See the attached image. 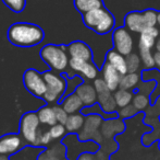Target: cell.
Listing matches in <instances>:
<instances>
[{"instance_id":"cell-1","label":"cell","mask_w":160,"mask_h":160,"mask_svg":"<svg viewBox=\"0 0 160 160\" xmlns=\"http://www.w3.org/2000/svg\"><path fill=\"white\" fill-rule=\"evenodd\" d=\"M45 33L40 26L33 23L19 22L14 23L8 30V40L18 47H33L44 41Z\"/></svg>"},{"instance_id":"cell-2","label":"cell","mask_w":160,"mask_h":160,"mask_svg":"<svg viewBox=\"0 0 160 160\" xmlns=\"http://www.w3.org/2000/svg\"><path fill=\"white\" fill-rule=\"evenodd\" d=\"M83 22L88 29L101 35L111 32L116 25V19L113 14L105 7L84 13Z\"/></svg>"},{"instance_id":"cell-3","label":"cell","mask_w":160,"mask_h":160,"mask_svg":"<svg viewBox=\"0 0 160 160\" xmlns=\"http://www.w3.org/2000/svg\"><path fill=\"white\" fill-rule=\"evenodd\" d=\"M39 56L50 69L63 73L69 67L70 56L65 45L47 44L42 47Z\"/></svg>"},{"instance_id":"cell-4","label":"cell","mask_w":160,"mask_h":160,"mask_svg":"<svg viewBox=\"0 0 160 160\" xmlns=\"http://www.w3.org/2000/svg\"><path fill=\"white\" fill-rule=\"evenodd\" d=\"M46 81L47 90L42 100L47 104H56L60 102L67 91V79L62 74L49 69L42 73Z\"/></svg>"},{"instance_id":"cell-5","label":"cell","mask_w":160,"mask_h":160,"mask_svg":"<svg viewBox=\"0 0 160 160\" xmlns=\"http://www.w3.org/2000/svg\"><path fill=\"white\" fill-rule=\"evenodd\" d=\"M42 124L38 119L37 112H26L22 115L19 123V133L28 146L37 147L38 135Z\"/></svg>"},{"instance_id":"cell-6","label":"cell","mask_w":160,"mask_h":160,"mask_svg":"<svg viewBox=\"0 0 160 160\" xmlns=\"http://www.w3.org/2000/svg\"><path fill=\"white\" fill-rule=\"evenodd\" d=\"M105 119L99 114L85 115V122L83 128L78 133V138L81 141H95L100 145L103 141V136L100 132V127Z\"/></svg>"},{"instance_id":"cell-7","label":"cell","mask_w":160,"mask_h":160,"mask_svg":"<svg viewBox=\"0 0 160 160\" xmlns=\"http://www.w3.org/2000/svg\"><path fill=\"white\" fill-rule=\"evenodd\" d=\"M23 86L31 94L38 99L44 98L47 90L44 75L34 68H28L24 71Z\"/></svg>"},{"instance_id":"cell-8","label":"cell","mask_w":160,"mask_h":160,"mask_svg":"<svg viewBox=\"0 0 160 160\" xmlns=\"http://www.w3.org/2000/svg\"><path fill=\"white\" fill-rule=\"evenodd\" d=\"M26 146L28 144L20 133H8L0 136V155L12 157Z\"/></svg>"},{"instance_id":"cell-9","label":"cell","mask_w":160,"mask_h":160,"mask_svg":"<svg viewBox=\"0 0 160 160\" xmlns=\"http://www.w3.org/2000/svg\"><path fill=\"white\" fill-rule=\"evenodd\" d=\"M112 43H113V48L122 55L128 56L133 53L134 41H133L130 31L125 26H120L113 30Z\"/></svg>"},{"instance_id":"cell-10","label":"cell","mask_w":160,"mask_h":160,"mask_svg":"<svg viewBox=\"0 0 160 160\" xmlns=\"http://www.w3.org/2000/svg\"><path fill=\"white\" fill-rule=\"evenodd\" d=\"M69 67L73 73H75V75H80L87 80H95L98 78L99 70L93 60L86 62L76 58H70Z\"/></svg>"},{"instance_id":"cell-11","label":"cell","mask_w":160,"mask_h":160,"mask_svg":"<svg viewBox=\"0 0 160 160\" xmlns=\"http://www.w3.org/2000/svg\"><path fill=\"white\" fill-rule=\"evenodd\" d=\"M124 120L120 118H111L106 119L102 122V125L100 127V132L105 139H113L114 136L121 134L125 130V123Z\"/></svg>"},{"instance_id":"cell-12","label":"cell","mask_w":160,"mask_h":160,"mask_svg":"<svg viewBox=\"0 0 160 160\" xmlns=\"http://www.w3.org/2000/svg\"><path fill=\"white\" fill-rule=\"evenodd\" d=\"M67 49L70 58H76L86 62L93 60V52L91 47L82 41H74L70 43L67 46Z\"/></svg>"},{"instance_id":"cell-13","label":"cell","mask_w":160,"mask_h":160,"mask_svg":"<svg viewBox=\"0 0 160 160\" xmlns=\"http://www.w3.org/2000/svg\"><path fill=\"white\" fill-rule=\"evenodd\" d=\"M101 76H102L103 80L106 81V83H107L108 88L112 92L117 91L120 88V81L121 78H122V75L108 62H105V64L102 65Z\"/></svg>"},{"instance_id":"cell-14","label":"cell","mask_w":160,"mask_h":160,"mask_svg":"<svg viewBox=\"0 0 160 160\" xmlns=\"http://www.w3.org/2000/svg\"><path fill=\"white\" fill-rule=\"evenodd\" d=\"M75 93L80 97L84 107H92L98 102V94L94 85L89 82H82L75 89Z\"/></svg>"},{"instance_id":"cell-15","label":"cell","mask_w":160,"mask_h":160,"mask_svg":"<svg viewBox=\"0 0 160 160\" xmlns=\"http://www.w3.org/2000/svg\"><path fill=\"white\" fill-rule=\"evenodd\" d=\"M67 159V147L63 143H56L48 146L44 152L37 156L36 160H65Z\"/></svg>"},{"instance_id":"cell-16","label":"cell","mask_w":160,"mask_h":160,"mask_svg":"<svg viewBox=\"0 0 160 160\" xmlns=\"http://www.w3.org/2000/svg\"><path fill=\"white\" fill-rule=\"evenodd\" d=\"M124 26L130 32L141 34L146 29L143 12H141V11H132V12H128L124 18Z\"/></svg>"},{"instance_id":"cell-17","label":"cell","mask_w":160,"mask_h":160,"mask_svg":"<svg viewBox=\"0 0 160 160\" xmlns=\"http://www.w3.org/2000/svg\"><path fill=\"white\" fill-rule=\"evenodd\" d=\"M98 103L100 105L101 110L106 114H114L117 113V105L114 94L111 90H107L105 92H101L98 94Z\"/></svg>"},{"instance_id":"cell-18","label":"cell","mask_w":160,"mask_h":160,"mask_svg":"<svg viewBox=\"0 0 160 160\" xmlns=\"http://www.w3.org/2000/svg\"><path fill=\"white\" fill-rule=\"evenodd\" d=\"M106 62H108L110 65H112L122 76L128 74L127 58H125L124 55L117 52L114 48L107 53V55H106Z\"/></svg>"},{"instance_id":"cell-19","label":"cell","mask_w":160,"mask_h":160,"mask_svg":"<svg viewBox=\"0 0 160 160\" xmlns=\"http://www.w3.org/2000/svg\"><path fill=\"white\" fill-rule=\"evenodd\" d=\"M60 104L62 105V108L68 112V114H74L81 112L84 108L82 100L80 99V97L73 92L71 94H68L67 97L62 98V100L60 101Z\"/></svg>"},{"instance_id":"cell-20","label":"cell","mask_w":160,"mask_h":160,"mask_svg":"<svg viewBox=\"0 0 160 160\" xmlns=\"http://www.w3.org/2000/svg\"><path fill=\"white\" fill-rule=\"evenodd\" d=\"M145 123L149 124L152 128L154 132L145 134L142 138V141L145 146H150L154 141L160 139V119L158 118H152V116H146Z\"/></svg>"},{"instance_id":"cell-21","label":"cell","mask_w":160,"mask_h":160,"mask_svg":"<svg viewBox=\"0 0 160 160\" xmlns=\"http://www.w3.org/2000/svg\"><path fill=\"white\" fill-rule=\"evenodd\" d=\"M37 115L38 119L40 121V124L44 126H53L55 124L58 123L57 118H56L55 109H53L52 104H46L44 107H42L40 109H38Z\"/></svg>"},{"instance_id":"cell-22","label":"cell","mask_w":160,"mask_h":160,"mask_svg":"<svg viewBox=\"0 0 160 160\" xmlns=\"http://www.w3.org/2000/svg\"><path fill=\"white\" fill-rule=\"evenodd\" d=\"M85 115L82 112H78L74 114H69L67 122H65V128L68 134H78L84 126Z\"/></svg>"},{"instance_id":"cell-23","label":"cell","mask_w":160,"mask_h":160,"mask_svg":"<svg viewBox=\"0 0 160 160\" xmlns=\"http://www.w3.org/2000/svg\"><path fill=\"white\" fill-rule=\"evenodd\" d=\"M142 76L138 73H128L122 76L120 81V88L125 90H134L137 89L138 85L141 83Z\"/></svg>"},{"instance_id":"cell-24","label":"cell","mask_w":160,"mask_h":160,"mask_svg":"<svg viewBox=\"0 0 160 160\" xmlns=\"http://www.w3.org/2000/svg\"><path fill=\"white\" fill-rule=\"evenodd\" d=\"M74 7L76 8V10L84 14L95 9L102 8L103 1L102 0H74Z\"/></svg>"},{"instance_id":"cell-25","label":"cell","mask_w":160,"mask_h":160,"mask_svg":"<svg viewBox=\"0 0 160 160\" xmlns=\"http://www.w3.org/2000/svg\"><path fill=\"white\" fill-rule=\"evenodd\" d=\"M113 94H114V99H116V103L119 109L132 104L134 94H133V92L131 90H125L119 88L117 91L113 92Z\"/></svg>"},{"instance_id":"cell-26","label":"cell","mask_w":160,"mask_h":160,"mask_svg":"<svg viewBox=\"0 0 160 160\" xmlns=\"http://www.w3.org/2000/svg\"><path fill=\"white\" fill-rule=\"evenodd\" d=\"M132 104L138 112L146 111L152 105V99L148 94H145L143 92H137L133 97Z\"/></svg>"},{"instance_id":"cell-27","label":"cell","mask_w":160,"mask_h":160,"mask_svg":"<svg viewBox=\"0 0 160 160\" xmlns=\"http://www.w3.org/2000/svg\"><path fill=\"white\" fill-rule=\"evenodd\" d=\"M139 56H141L142 64H143L145 69H152L156 67L155 65V57L154 54L152 53V49L143 48V47H138Z\"/></svg>"},{"instance_id":"cell-28","label":"cell","mask_w":160,"mask_h":160,"mask_svg":"<svg viewBox=\"0 0 160 160\" xmlns=\"http://www.w3.org/2000/svg\"><path fill=\"white\" fill-rule=\"evenodd\" d=\"M128 65V73H138L142 66L141 56L136 53H131L130 55L125 56Z\"/></svg>"},{"instance_id":"cell-29","label":"cell","mask_w":160,"mask_h":160,"mask_svg":"<svg viewBox=\"0 0 160 160\" xmlns=\"http://www.w3.org/2000/svg\"><path fill=\"white\" fill-rule=\"evenodd\" d=\"M49 133H50V136L52 138V141H62L65 136H67V128L65 125L63 124L57 123L53 126L49 127Z\"/></svg>"},{"instance_id":"cell-30","label":"cell","mask_w":160,"mask_h":160,"mask_svg":"<svg viewBox=\"0 0 160 160\" xmlns=\"http://www.w3.org/2000/svg\"><path fill=\"white\" fill-rule=\"evenodd\" d=\"M156 41L157 39L152 35L147 34V33H141L138 40V47H143V48L152 49L156 46Z\"/></svg>"},{"instance_id":"cell-31","label":"cell","mask_w":160,"mask_h":160,"mask_svg":"<svg viewBox=\"0 0 160 160\" xmlns=\"http://www.w3.org/2000/svg\"><path fill=\"white\" fill-rule=\"evenodd\" d=\"M144 20H145L146 28L148 26H156L158 24V11L154 9H148L143 11Z\"/></svg>"},{"instance_id":"cell-32","label":"cell","mask_w":160,"mask_h":160,"mask_svg":"<svg viewBox=\"0 0 160 160\" xmlns=\"http://www.w3.org/2000/svg\"><path fill=\"white\" fill-rule=\"evenodd\" d=\"M137 113H138V111L135 109L133 104L127 105V107H124V108H121V109H119V111L117 112L118 116L120 119H122V120H128V119L133 118V116H135Z\"/></svg>"},{"instance_id":"cell-33","label":"cell","mask_w":160,"mask_h":160,"mask_svg":"<svg viewBox=\"0 0 160 160\" xmlns=\"http://www.w3.org/2000/svg\"><path fill=\"white\" fill-rule=\"evenodd\" d=\"M156 87L157 82H155L154 80H144L143 82L141 81L137 89H138V92H143V93L148 94V96H152V92L156 89Z\"/></svg>"},{"instance_id":"cell-34","label":"cell","mask_w":160,"mask_h":160,"mask_svg":"<svg viewBox=\"0 0 160 160\" xmlns=\"http://www.w3.org/2000/svg\"><path fill=\"white\" fill-rule=\"evenodd\" d=\"M4 4L8 6L14 12H21L25 8V0H3Z\"/></svg>"},{"instance_id":"cell-35","label":"cell","mask_w":160,"mask_h":160,"mask_svg":"<svg viewBox=\"0 0 160 160\" xmlns=\"http://www.w3.org/2000/svg\"><path fill=\"white\" fill-rule=\"evenodd\" d=\"M53 109H55V113H56V118H57V121L58 123L60 124H65V122H67L68 118H69V114H68V112L65 111V110L62 108V105L60 104H53Z\"/></svg>"},{"instance_id":"cell-36","label":"cell","mask_w":160,"mask_h":160,"mask_svg":"<svg viewBox=\"0 0 160 160\" xmlns=\"http://www.w3.org/2000/svg\"><path fill=\"white\" fill-rule=\"evenodd\" d=\"M118 143L113 139H103V141L100 144V149L105 150L109 155L113 154L117 149H118Z\"/></svg>"},{"instance_id":"cell-37","label":"cell","mask_w":160,"mask_h":160,"mask_svg":"<svg viewBox=\"0 0 160 160\" xmlns=\"http://www.w3.org/2000/svg\"><path fill=\"white\" fill-rule=\"evenodd\" d=\"M146 116H152V118H158L160 116V96L156 99L152 105L146 110Z\"/></svg>"},{"instance_id":"cell-38","label":"cell","mask_w":160,"mask_h":160,"mask_svg":"<svg viewBox=\"0 0 160 160\" xmlns=\"http://www.w3.org/2000/svg\"><path fill=\"white\" fill-rule=\"evenodd\" d=\"M95 160H110V155L99 148L95 152Z\"/></svg>"},{"instance_id":"cell-39","label":"cell","mask_w":160,"mask_h":160,"mask_svg":"<svg viewBox=\"0 0 160 160\" xmlns=\"http://www.w3.org/2000/svg\"><path fill=\"white\" fill-rule=\"evenodd\" d=\"M143 32L147 33V34L152 35V36L156 37V39H158V37H159V30L156 28V26H148V28H146ZM143 32H142V33H143Z\"/></svg>"},{"instance_id":"cell-40","label":"cell","mask_w":160,"mask_h":160,"mask_svg":"<svg viewBox=\"0 0 160 160\" xmlns=\"http://www.w3.org/2000/svg\"><path fill=\"white\" fill-rule=\"evenodd\" d=\"M76 160H95V152H82Z\"/></svg>"},{"instance_id":"cell-41","label":"cell","mask_w":160,"mask_h":160,"mask_svg":"<svg viewBox=\"0 0 160 160\" xmlns=\"http://www.w3.org/2000/svg\"><path fill=\"white\" fill-rule=\"evenodd\" d=\"M154 57H155V65L156 67L160 70V52H155L154 53Z\"/></svg>"},{"instance_id":"cell-42","label":"cell","mask_w":160,"mask_h":160,"mask_svg":"<svg viewBox=\"0 0 160 160\" xmlns=\"http://www.w3.org/2000/svg\"><path fill=\"white\" fill-rule=\"evenodd\" d=\"M155 48H156L157 52H160V36H159V39L156 41V46H155Z\"/></svg>"},{"instance_id":"cell-43","label":"cell","mask_w":160,"mask_h":160,"mask_svg":"<svg viewBox=\"0 0 160 160\" xmlns=\"http://www.w3.org/2000/svg\"><path fill=\"white\" fill-rule=\"evenodd\" d=\"M0 160H10L9 156H3V155H0Z\"/></svg>"},{"instance_id":"cell-44","label":"cell","mask_w":160,"mask_h":160,"mask_svg":"<svg viewBox=\"0 0 160 160\" xmlns=\"http://www.w3.org/2000/svg\"><path fill=\"white\" fill-rule=\"evenodd\" d=\"M158 25L160 26V11L158 12Z\"/></svg>"},{"instance_id":"cell-45","label":"cell","mask_w":160,"mask_h":160,"mask_svg":"<svg viewBox=\"0 0 160 160\" xmlns=\"http://www.w3.org/2000/svg\"><path fill=\"white\" fill-rule=\"evenodd\" d=\"M158 148L160 149V139H159V143H158Z\"/></svg>"},{"instance_id":"cell-46","label":"cell","mask_w":160,"mask_h":160,"mask_svg":"<svg viewBox=\"0 0 160 160\" xmlns=\"http://www.w3.org/2000/svg\"><path fill=\"white\" fill-rule=\"evenodd\" d=\"M159 119H160V118H159Z\"/></svg>"}]
</instances>
